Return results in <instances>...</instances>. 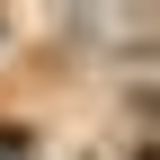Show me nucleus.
I'll use <instances>...</instances> for the list:
<instances>
[{"instance_id":"f257e3e1","label":"nucleus","mask_w":160,"mask_h":160,"mask_svg":"<svg viewBox=\"0 0 160 160\" xmlns=\"http://www.w3.org/2000/svg\"><path fill=\"white\" fill-rule=\"evenodd\" d=\"M0 36H9V27H0Z\"/></svg>"}]
</instances>
